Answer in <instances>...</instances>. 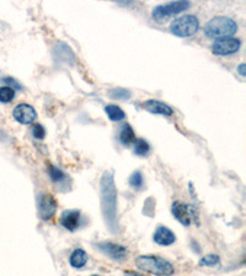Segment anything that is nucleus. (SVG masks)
Instances as JSON below:
<instances>
[{"label": "nucleus", "instance_id": "nucleus-26", "mask_svg": "<svg viewBox=\"0 0 246 276\" xmlns=\"http://www.w3.org/2000/svg\"><path fill=\"white\" fill-rule=\"evenodd\" d=\"M124 276H143V275L137 274V272H133V271H127L126 274H124Z\"/></svg>", "mask_w": 246, "mask_h": 276}, {"label": "nucleus", "instance_id": "nucleus-4", "mask_svg": "<svg viewBox=\"0 0 246 276\" xmlns=\"http://www.w3.org/2000/svg\"><path fill=\"white\" fill-rule=\"evenodd\" d=\"M200 30V21L195 15H184L171 24L170 31L178 37H191Z\"/></svg>", "mask_w": 246, "mask_h": 276}, {"label": "nucleus", "instance_id": "nucleus-12", "mask_svg": "<svg viewBox=\"0 0 246 276\" xmlns=\"http://www.w3.org/2000/svg\"><path fill=\"white\" fill-rule=\"evenodd\" d=\"M153 239L156 244L168 247V245H171L175 243L176 236L173 231L169 230L165 226H159V227L156 228L155 233H154Z\"/></svg>", "mask_w": 246, "mask_h": 276}, {"label": "nucleus", "instance_id": "nucleus-22", "mask_svg": "<svg viewBox=\"0 0 246 276\" xmlns=\"http://www.w3.org/2000/svg\"><path fill=\"white\" fill-rule=\"evenodd\" d=\"M110 96L113 99H128L131 97V92L128 90H124V88H113L110 92Z\"/></svg>", "mask_w": 246, "mask_h": 276}, {"label": "nucleus", "instance_id": "nucleus-24", "mask_svg": "<svg viewBox=\"0 0 246 276\" xmlns=\"http://www.w3.org/2000/svg\"><path fill=\"white\" fill-rule=\"evenodd\" d=\"M3 82H5V84L9 85V87L14 88V90H15V88L16 90H20V88H23L21 87V85L19 84L16 80H14L13 77H4V79H3Z\"/></svg>", "mask_w": 246, "mask_h": 276}, {"label": "nucleus", "instance_id": "nucleus-14", "mask_svg": "<svg viewBox=\"0 0 246 276\" xmlns=\"http://www.w3.org/2000/svg\"><path fill=\"white\" fill-rule=\"evenodd\" d=\"M88 261V254L85 253L84 249H78L74 250L73 253H71L70 258H69V263L73 267H75V269H80V267L84 266L85 264H87Z\"/></svg>", "mask_w": 246, "mask_h": 276}, {"label": "nucleus", "instance_id": "nucleus-9", "mask_svg": "<svg viewBox=\"0 0 246 276\" xmlns=\"http://www.w3.org/2000/svg\"><path fill=\"white\" fill-rule=\"evenodd\" d=\"M98 248L102 253L106 254L107 256H110L116 261L126 260L127 255H128V250H127L126 247L112 242H102L100 244H98Z\"/></svg>", "mask_w": 246, "mask_h": 276}, {"label": "nucleus", "instance_id": "nucleus-25", "mask_svg": "<svg viewBox=\"0 0 246 276\" xmlns=\"http://www.w3.org/2000/svg\"><path fill=\"white\" fill-rule=\"evenodd\" d=\"M237 71H239L240 75L245 76V64H240L237 66Z\"/></svg>", "mask_w": 246, "mask_h": 276}, {"label": "nucleus", "instance_id": "nucleus-20", "mask_svg": "<svg viewBox=\"0 0 246 276\" xmlns=\"http://www.w3.org/2000/svg\"><path fill=\"white\" fill-rule=\"evenodd\" d=\"M48 176L49 178L52 179L53 182H57V183H59V182L64 181L67 177H65L64 172H63L62 170H59V168L56 167V166H49L48 167Z\"/></svg>", "mask_w": 246, "mask_h": 276}, {"label": "nucleus", "instance_id": "nucleus-21", "mask_svg": "<svg viewBox=\"0 0 246 276\" xmlns=\"http://www.w3.org/2000/svg\"><path fill=\"white\" fill-rule=\"evenodd\" d=\"M220 263V258L215 254H209V255L203 256L200 260L201 266H215Z\"/></svg>", "mask_w": 246, "mask_h": 276}, {"label": "nucleus", "instance_id": "nucleus-27", "mask_svg": "<svg viewBox=\"0 0 246 276\" xmlns=\"http://www.w3.org/2000/svg\"><path fill=\"white\" fill-rule=\"evenodd\" d=\"M93 276H99V275H93Z\"/></svg>", "mask_w": 246, "mask_h": 276}, {"label": "nucleus", "instance_id": "nucleus-5", "mask_svg": "<svg viewBox=\"0 0 246 276\" xmlns=\"http://www.w3.org/2000/svg\"><path fill=\"white\" fill-rule=\"evenodd\" d=\"M189 8L190 3L185 2V0H181V2H171L169 4L157 5V7L154 8L151 16H153V19L156 22H165L171 16L178 15V14L189 9Z\"/></svg>", "mask_w": 246, "mask_h": 276}, {"label": "nucleus", "instance_id": "nucleus-15", "mask_svg": "<svg viewBox=\"0 0 246 276\" xmlns=\"http://www.w3.org/2000/svg\"><path fill=\"white\" fill-rule=\"evenodd\" d=\"M137 137H135L134 130L132 129V126L129 124H124L122 126V130L120 132V142L123 144V145L129 146L132 144L135 143Z\"/></svg>", "mask_w": 246, "mask_h": 276}, {"label": "nucleus", "instance_id": "nucleus-8", "mask_svg": "<svg viewBox=\"0 0 246 276\" xmlns=\"http://www.w3.org/2000/svg\"><path fill=\"white\" fill-rule=\"evenodd\" d=\"M57 212V201L51 194H41L38 197V215L42 220H51Z\"/></svg>", "mask_w": 246, "mask_h": 276}, {"label": "nucleus", "instance_id": "nucleus-19", "mask_svg": "<svg viewBox=\"0 0 246 276\" xmlns=\"http://www.w3.org/2000/svg\"><path fill=\"white\" fill-rule=\"evenodd\" d=\"M15 97V90L9 86L0 87V102L3 103H9Z\"/></svg>", "mask_w": 246, "mask_h": 276}, {"label": "nucleus", "instance_id": "nucleus-1", "mask_svg": "<svg viewBox=\"0 0 246 276\" xmlns=\"http://www.w3.org/2000/svg\"><path fill=\"white\" fill-rule=\"evenodd\" d=\"M101 210L107 228L115 233L118 230L117 220V189L115 186L113 173L110 171L104 172L100 181Z\"/></svg>", "mask_w": 246, "mask_h": 276}, {"label": "nucleus", "instance_id": "nucleus-13", "mask_svg": "<svg viewBox=\"0 0 246 276\" xmlns=\"http://www.w3.org/2000/svg\"><path fill=\"white\" fill-rule=\"evenodd\" d=\"M144 107L148 112L154 113V114L165 115V117H170L174 113V109L170 106H168L164 102L157 101V99H149L144 103Z\"/></svg>", "mask_w": 246, "mask_h": 276}, {"label": "nucleus", "instance_id": "nucleus-3", "mask_svg": "<svg viewBox=\"0 0 246 276\" xmlns=\"http://www.w3.org/2000/svg\"><path fill=\"white\" fill-rule=\"evenodd\" d=\"M237 31V24L233 19L226 16L213 18L204 27V33L207 37L220 40V38L231 37Z\"/></svg>", "mask_w": 246, "mask_h": 276}, {"label": "nucleus", "instance_id": "nucleus-16", "mask_svg": "<svg viewBox=\"0 0 246 276\" xmlns=\"http://www.w3.org/2000/svg\"><path fill=\"white\" fill-rule=\"evenodd\" d=\"M105 112L112 121H120L126 118V113L123 112V109L116 104H109L105 107Z\"/></svg>", "mask_w": 246, "mask_h": 276}, {"label": "nucleus", "instance_id": "nucleus-18", "mask_svg": "<svg viewBox=\"0 0 246 276\" xmlns=\"http://www.w3.org/2000/svg\"><path fill=\"white\" fill-rule=\"evenodd\" d=\"M129 184L131 187H133L134 189H142V187L144 186V177H143L140 171H135L129 177Z\"/></svg>", "mask_w": 246, "mask_h": 276}, {"label": "nucleus", "instance_id": "nucleus-2", "mask_svg": "<svg viewBox=\"0 0 246 276\" xmlns=\"http://www.w3.org/2000/svg\"><path fill=\"white\" fill-rule=\"evenodd\" d=\"M138 269L156 276H171L175 272L173 264L155 255H140L135 259Z\"/></svg>", "mask_w": 246, "mask_h": 276}, {"label": "nucleus", "instance_id": "nucleus-7", "mask_svg": "<svg viewBox=\"0 0 246 276\" xmlns=\"http://www.w3.org/2000/svg\"><path fill=\"white\" fill-rule=\"evenodd\" d=\"M173 215L175 219L180 221L184 226H190L192 219H196V210L187 204L181 203V201H174L173 208H171Z\"/></svg>", "mask_w": 246, "mask_h": 276}, {"label": "nucleus", "instance_id": "nucleus-11", "mask_svg": "<svg viewBox=\"0 0 246 276\" xmlns=\"http://www.w3.org/2000/svg\"><path fill=\"white\" fill-rule=\"evenodd\" d=\"M81 214L79 210H65L60 216V223L69 231H75L80 227Z\"/></svg>", "mask_w": 246, "mask_h": 276}, {"label": "nucleus", "instance_id": "nucleus-6", "mask_svg": "<svg viewBox=\"0 0 246 276\" xmlns=\"http://www.w3.org/2000/svg\"><path fill=\"white\" fill-rule=\"evenodd\" d=\"M240 47H241V41L239 38H220L212 44V51L217 55H229L236 53Z\"/></svg>", "mask_w": 246, "mask_h": 276}, {"label": "nucleus", "instance_id": "nucleus-23", "mask_svg": "<svg viewBox=\"0 0 246 276\" xmlns=\"http://www.w3.org/2000/svg\"><path fill=\"white\" fill-rule=\"evenodd\" d=\"M32 135H34V137L36 140L45 139V136H46L45 128H43L41 124H36V125H34V128H32Z\"/></svg>", "mask_w": 246, "mask_h": 276}, {"label": "nucleus", "instance_id": "nucleus-10", "mask_svg": "<svg viewBox=\"0 0 246 276\" xmlns=\"http://www.w3.org/2000/svg\"><path fill=\"white\" fill-rule=\"evenodd\" d=\"M14 118L21 124H30L37 118V113L35 108L27 103H21L14 108Z\"/></svg>", "mask_w": 246, "mask_h": 276}, {"label": "nucleus", "instance_id": "nucleus-17", "mask_svg": "<svg viewBox=\"0 0 246 276\" xmlns=\"http://www.w3.org/2000/svg\"><path fill=\"white\" fill-rule=\"evenodd\" d=\"M150 151V145L144 139H137L134 145V154L138 156H146Z\"/></svg>", "mask_w": 246, "mask_h": 276}]
</instances>
